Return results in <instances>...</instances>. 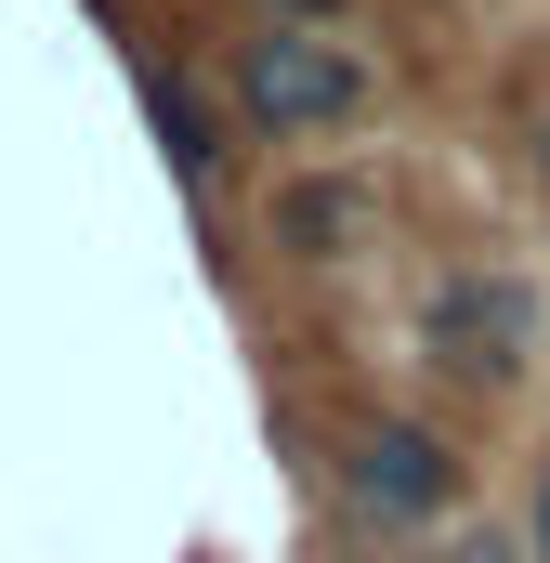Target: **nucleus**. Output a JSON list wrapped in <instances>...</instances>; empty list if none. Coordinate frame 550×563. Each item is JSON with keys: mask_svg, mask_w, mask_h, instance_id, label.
Masks as SVG:
<instances>
[{"mask_svg": "<svg viewBox=\"0 0 550 563\" xmlns=\"http://www.w3.org/2000/svg\"><path fill=\"white\" fill-rule=\"evenodd\" d=\"M538 157H550V119H538Z\"/></svg>", "mask_w": 550, "mask_h": 563, "instance_id": "9", "label": "nucleus"}, {"mask_svg": "<svg viewBox=\"0 0 550 563\" xmlns=\"http://www.w3.org/2000/svg\"><path fill=\"white\" fill-rule=\"evenodd\" d=\"M367 53H341L328 26H250L223 53V106L237 132H275V144H315V132H354L367 119Z\"/></svg>", "mask_w": 550, "mask_h": 563, "instance_id": "1", "label": "nucleus"}, {"mask_svg": "<svg viewBox=\"0 0 550 563\" xmlns=\"http://www.w3.org/2000/svg\"><path fill=\"white\" fill-rule=\"evenodd\" d=\"M538 563H550V485H538Z\"/></svg>", "mask_w": 550, "mask_h": 563, "instance_id": "8", "label": "nucleus"}, {"mask_svg": "<svg viewBox=\"0 0 550 563\" xmlns=\"http://www.w3.org/2000/svg\"><path fill=\"white\" fill-rule=\"evenodd\" d=\"M328 472H341V511H354L367 538H432V525L472 498V459H459L432 420H394V407L341 432V459H328Z\"/></svg>", "mask_w": 550, "mask_h": 563, "instance_id": "2", "label": "nucleus"}, {"mask_svg": "<svg viewBox=\"0 0 550 563\" xmlns=\"http://www.w3.org/2000/svg\"><path fill=\"white\" fill-rule=\"evenodd\" d=\"M263 26H341V0H263Z\"/></svg>", "mask_w": 550, "mask_h": 563, "instance_id": "6", "label": "nucleus"}, {"mask_svg": "<svg viewBox=\"0 0 550 563\" xmlns=\"http://www.w3.org/2000/svg\"><path fill=\"white\" fill-rule=\"evenodd\" d=\"M432 563H512V551H498V538H459V551H432Z\"/></svg>", "mask_w": 550, "mask_h": 563, "instance_id": "7", "label": "nucleus"}, {"mask_svg": "<svg viewBox=\"0 0 550 563\" xmlns=\"http://www.w3.org/2000/svg\"><path fill=\"white\" fill-rule=\"evenodd\" d=\"M419 341H432L459 380H512V367L538 354V276H512V263H459V276H432Z\"/></svg>", "mask_w": 550, "mask_h": 563, "instance_id": "3", "label": "nucleus"}, {"mask_svg": "<svg viewBox=\"0 0 550 563\" xmlns=\"http://www.w3.org/2000/svg\"><path fill=\"white\" fill-rule=\"evenodd\" d=\"M367 236H381V184H367V170H288V184L263 197V250L301 263V276L354 263Z\"/></svg>", "mask_w": 550, "mask_h": 563, "instance_id": "4", "label": "nucleus"}, {"mask_svg": "<svg viewBox=\"0 0 550 563\" xmlns=\"http://www.w3.org/2000/svg\"><path fill=\"white\" fill-rule=\"evenodd\" d=\"M132 92H144V132L170 144V170L210 197V184H223V157H237V144H223V119H210V92H197L184 66H157L144 40H132Z\"/></svg>", "mask_w": 550, "mask_h": 563, "instance_id": "5", "label": "nucleus"}]
</instances>
